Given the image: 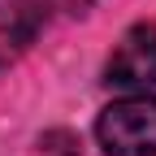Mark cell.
Wrapping results in <instances>:
<instances>
[{
	"label": "cell",
	"mask_w": 156,
	"mask_h": 156,
	"mask_svg": "<svg viewBox=\"0 0 156 156\" xmlns=\"http://www.w3.org/2000/svg\"><path fill=\"white\" fill-rule=\"evenodd\" d=\"M95 139L108 156H156V95L134 91L100 108Z\"/></svg>",
	"instance_id": "cell-1"
},
{
	"label": "cell",
	"mask_w": 156,
	"mask_h": 156,
	"mask_svg": "<svg viewBox=\"0 0 156 156\" xmlns=\"http://www.w3.org/2000/svg\"><path fill=\"white\" fill-rule=\"evenodd\" d=\"M104 83L117 91H147L156 87V26L139 22L130 26L104 65Z\"/></svg>",
	"instance_id": "cell-2"
},
{
	"label": "cell",
	"mask_w": 156,
	"mask_h": 156,
	"mask_svg": "<svg viewBox=\"0 0 156 156\" xmlns=\"http://www.w3.org/2000/svg\"><path fill=\"white\" fill-rule=\"evenodd\" d=\"M48 5L52 0H0V74L17 65L39 39L48 26Z\"/></svg>",
	"instance_id": "cell-3"
},
{
	"label": "cell",
	"mask_w": 156,
	"mask_h": 156,
	"mask_svg": "<svg viewBox=\"0 0 156 156\" xmlns=\"http://www.w3.org/2000/svg\"><path fill=\"white\" fill-rule=\"evenodd\" d=\"M61 5H65L69 13H83V9H91V5H95V0H61Z\"/></svg>",
	"instance_id": "cell-4"
}]
</instances>
